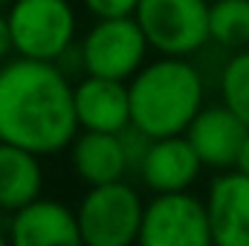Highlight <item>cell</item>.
I'll use <instances>...</instances> for the list:
<instances>
[{
  "label": "cell",
  "instance_id": "obj_1",
  "mask_svg": "<svg viewBox=\"0 0 249 246\" xmlns=\"http://www.w3.org/2000/svg\"><path fill=\"white\" fill-rule=\"evenodd\" d=\"M72 81L55 61L18 58L0 67V142L55 154L75 139Z\"/></svg>",
  "mask_w": 249,
  "mask_h": 246
},
{
  "label": "cell",
  "instance_id": "obj_2",
  "mask_svg": "<svg viewBox=\"0 0 249 246\" xmlns=\"http://www.w3.org/2000/svg\"><path fill=\"white\" fill-rule=\"evenodd\" d=\"M130 90V124L151 139L186 133L200 113L203 78L183 55H165L136 72Z\"/></svg>",
  "mask_w": 249,
  "mask_h": 246
},
{
  "label": "cell",
  "instance_id": "obj_3",
  "mask_svg": "<svg viewBox=\"0 0 249 246\" xmlns=\"http://www.w3.org/2000/svg\"><path fill=\"white\" fill-rule=\"evenodd\" d=\"M145 206L139 194L124 183L90 185L78 206L81 244L87 246H127L139 241Z\"/></svg>",
  "mask_w": 249,
  "mask_h": 246
},
{
  "label": "cell",
  "instance_id": "obj_4",
  "mask_svg": "<svg viewBox=\"0 0 249 246\" xmlns=\"http://www.w3.org/2000/svg\"><path fill=\"white\" fill-rule=\"evenodd\" d=\"M133 18L139 20L148 44L162 55L186 58L212 41L206 0H139Z\"/></svg>",
  "mask_w": 249,
  "mask_h": 246
},
{
  "label": "cell",
  "instance_id": "obj_5",
  "mask_svg": "<svg viewBox=\"0 0 249 246\" xmlns=\"http://www.w3.org/2000/svg\"><path fill=\"white\" fill-rule=\"evenodd\" d=\"M9 26L15 50L23 58L55 61L72 44L75 15L67 0H15Z\"/></svg>",
  "mask_w": 249,
  "mask_h": 246
},
{
  "label": "cell",
  "instance_id": "obj_6",
  "mask_svg": "<svg viewBox=\"0 0 249 246\" xmlns=\"http://www.w3.org/2000/svg\"><path fill=\"white\" fill-rule=\"evenodd\" d=\"M148 47L151 44L133 15L99 18V23L87 32L81 44L84 72L124 81L142 67Z\"/></svg>",
  "mask_w": 249,
  "mask_h": 246
},
{
  "label": "cell",
  "instance_id": "obj_7",
  "mask_svg": "<svg viewBox=\"0 0 249 246\" xmlns=\"http://www.w3.org/2000/svg\"><path fill=\"white\" fill-rule=\"evenodd\" d=\"M142 246H206L212 244L209 209L188 191L157 194L142 214Z\"/></svg>",
  "mask_w": 249,
  "mask_h": 246
},
{
  "label": "cell",
  "instance_id": "obj_8",
  "mask_svg": "<svg viewBox=\"0 0 249 246\" xmlns=\"http://www.w3.org/2000/svg\"><path fill=\"white\" fill-rule=\"evenodd\" d=\"M247 133H249V124L226 105L200 107V113L186 127L188 142L194 145L200 162L209 165V168H232V165H238Z\"/></svg>",
  "mask_w": 249,
  "mask_h": 246
},
{
  "label": "cell",
  "instance_id": "obj_9",
  "mask_svg": "<svg viewBox=\"0 0 249 246\" xmlns=\"http://www.w3.org/2000/svg\"><path fill=\"white\" fill-rule=\"evenodd\" d=\"M212 244L249 246V174L229 171L214 177L206 197Z\"/></svg>",
  "mask_w": 249,
  "mask_h": 246
},
{
  "label": "cell",
  "instance_id": "obj_10",
  "mask_svg": "<svg viewBox=\"0 0 249 246\" xmlns=\"http://www.w3.org/2000/svg\"><path fill=\"white\" fill-rule=\"evenodd\" d=\"M75 119L84 130L122 133L130 124V90L119 78L87 75L72 87Z\"/></svg>",
  "mask_w": 249,
  "mask_h": 246
},
{
  "label": "cell",
  "instance_id": "obj_11",
  "mask_svg": "<svg viewBox=\"0 0 249 246\" xmlns=\"http://www.w3.org/2000/svg\"><path fill=\"white\" fill-rule=\"evenodd\" d=\"M200 157L186 133L151 139L145 159L139 165V177L151 191H186L200 174Z\"/></svg>",
  "mask_w": 249,
  "mask_h": 246
},
{
  "label": "cell",
  "instance_id": "obj_12",
  "mask_svg": "<svg viewBox=\"0 0 249 246\" xmlns=\"http://www.w3.org/2000/svg\"><path fill=\"white\" fill-rule=\"evenodd\" d=\"M12 241L18 246H50V244H78V214L64 203L35 197L12 217Z\"/></svg>",
  "mask_w": 249,
  "mask_h": 246
},
{
  "label": "cell",
  "instance_id": "obj_13",
  "mask_svg": "<svg viewBox=\"0 0 249 246\" xmlns=\"http://www.w3.org/2000/svg\"><path fill=\"white\" fill-rule=\"evenodd\" d=\"M70 159L75 174L90 185L116 183L130 171L122 133L107 130H84L81 136L75 133V139L70 142Z\"/></svg>",
  "mask_w": 249,
  "mask_h": 246
},
{
  "label": "cell",
  "instance_id": "obj_14",
  "mask_svg": "<svg viewBox=\"0 0 249 246\" xmlns=\"http://www.w3.org/2000/svg\"><path fill=\"white\" fill-rule=\"evenodd\" d=\"M41 194V165L38 154L0 142V209L18 211Z\"/></svg>",
  "mask_w": 249,
  "mask_h": 246
},
{
  "label": "cell",
  "instance_id": "obj_15",
  "mask_svg": "<svg viewBox=\"0 0 249 246\" xmlns=\"http://www.w3.org/2000/svg\"><path fill=\"white\" fill-rule=\"evenodd\" d=\"M212 41L229 50L249 47V0H214L209 6Z\"/></svg>",
  "mask_w": 249,
  "mask_h": 246
},
{
  "label": "cell",
  "instance_id": "obj_16",
  "mask_svg": "<svg viewBox=\"0 0 249 246\" xmlns=\"http://www.w3.org/2000/svg\"><path fill=\"white\" fill-rule=\"evenodd\" d=\"M220 93H223V105L232 107L249 124V50H241L226 64L220 75Z\"/></svg>",
  "mask_w": 249,
  "mask_h": 246
},
{
  "label": "cell",
  "instance_id": "obj_17",
  "mask_svg": "<svg viewBox=\"0 0 249 246\" xmlns=\"http://www.w3.org/2000/svg\"><path fill=\"white\" fill-rule=\"evenodd\" d=\"M84 6L96 18H119V15H133L139 0H84Z\"/></svg>",
  "mask_w": 249,
  "mask_h": 246
},
{
  "label": "cell",
  "instance_id": "obj_18",
  "mask_svg": "<svg viewBox=\"0 0 249 246\" xmlns=\"http://www.w3.org/2000/svg\"><path fill=\"white\" fill-rule=\"evenodd\" d=\"M15 50V41H12V26H9V15L0 12V61Z\"/></svg>",
  "mask_w": 249,
  "mask_h": 246
},
{
  "label": "cell",
  "instance_id": "obj_19",
  "mask_svg": "<svg viewBox=\"0 0 249 246\" xmlns=\"http://www.w3.org/2000/svg\"><path fill=\"white\" fill-rule=\"evenodd\" d=\"M235 168H241V171L249 174V133H247V142H244V148H241V157H238V165H235Z\"/></svg>",
  "mask_w": 249,
  "mask_h": 246
},
{
  "label": "cell",
  "instance_id": "obj_20",
  "mask_svg": "<svg viewBox=\"0 0 249 246\" xmlns=\"http://www.w3.org/2000/svg\"><path fill=\"white\" fill-rule=\"evenodd\" d=\"M6 3H9V0H0V9H3V6H6Z\"/></svg>",
  "mask_w": 249,
  "mask_h": 246
},
{
  "label": "cell",
  "instance_id": "obj_21",
  "mask_svg": "<svg viewBox=\"0 0 249 246\" xmlns=\"http://www.w3.org/2000/svg\"><path fill=\"white\" fill-rule=\"evenodd\" d=\"M3 241H6V238H3V232H0V244H3Z\"/></svg>",
  "mask_w": 249,
  "mask_h": 246
}]
</instances>
